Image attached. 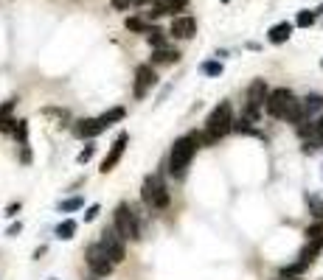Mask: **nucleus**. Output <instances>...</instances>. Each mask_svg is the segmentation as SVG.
Masks as SVG:
<instances>
[{"label": "nucleus", "mask_w": 323, "mask_h": 280, "mask_svg": "<svg viewBox=\"0 0 323 280\" xmlns=\"http://www.w3.org/2000/svg\"><path fill=\"white\" fill-rule=\"evenodd\" d=\"M306 238H323V218H317L315 224L306 227Z\"/></svg>", "instance_id": "5701e85b"}, {"label": "nucleus", "mask_w": 323, "mask_h": 280, "mask_svg": "<svg viewBox=\"0 0 323 280\" xmlns=\"http://www.w3.org/2000/svg\"><path fill=\"white\" fill-rule=\"evenodd\" d=\"M317 110H323V96H317V92H312V96L303 98V112H306V118H312Z\"/></svg>", "instance_id": "4468645a"}, {"label": "nucleus", "mask_w": 323, "mask_h": 280, "mask_svg": "<svg viewBox=\"0 0 323 280\" xmlns=\"http://www.w3.org/2000/svg\"><path fill=\"white\" fill-rule=\"evenodd\" d=\"M73 232H76V222H71V218H68V222H62L57 227V238H62V241L73 238Z\"/></svg>", "instance_id": "f3484780"}, {"label": "nucleus", "mask_w": 323, "mask_h": 280, "mask_svg": "<svg viewBox=\"0 0 323 280\" xmlns=\"http://www.w3.org/2000/svg\"><path fill=\"white\" fill-rule=\"evenodd\" d=\"M15 138L20 140V146H29V124H26V120H17Z\"/></svg>", "instance_id": "aec40b11"}, {"label": "nucleus", "mask_w": 323, "mask_h": 280, "mask_svg": "<svg viewBox=\"0 0 323 280\" xmlns=\"http://www.w3.org/2000/svg\"><path fill=\"white\" fill-rule=\"evenodd\" d=\"M93 152H96V146H87L85 152H82L79 157H76V160H79V162H87V160H90V157H93Z\"/></svg>", "instance_id": "bb28decb"}, {"label": "nucleus", "mask_w": 323, "mask_h": 280, "mask_svg": "<svg viewBox=\"0 0 323 280\" xmlns=\"http://www.w3.org/2000/svg\"><path fill=\"white\" fill-rule=\"evenodd\" d=\"M85 208V199H82V196H73V199H65L62 204H59V210H62V213H71V210H82Z\"/></svg>", "instance_id": "a211bd4d"}, {"label": "nucleus", "mask_w": 323, "mask_h": 280, "mask_svg": "<svg viewBox=\"0 0 323 280\" xmlns=\"http://www.w3.org/2000/svg\"><path fill=\"white\" fill-rule=\"evenodd\" d=\"M17 210H20V202H17V204H9L6 216H17Z\"/></svg>", "instance_id": "c85d7f7f"}, {"label": "nucleus", "mask_w": 323, "mask_h": 280, "mask_svg": "<svg viewBox=\"0 0 323 280\" xmlns=\"http://www.w3.org/2000/svg\"><path fill=\"white\" fill-rule=\"evenodd\" d=\"M177 59H180V54L174 48H166V45L158 48V54L152 56V62H158V64H169V62H177Z\"/></svg>", "instance_id": "2eb2a0df"}, {"label": "nucleus", "mask_w": 323, "mask_h": 280, "mask_svg": "<svg viewBox=\"0 0 323 280\" xmlns=\"http://www.w3.org/2000/svg\"><path fill=\"white\" fill-rule=\"evenodd\" d=\"M281 280H289V278H284V274H281ZM292 280H298V278H292Z\"/></svg>", "instance_id": "c756f323"}, {"label": "nucleus", "mask_w": 323, "mask_h": 280, "mask_svg": "<svg viewBox=\"0 0 323 280\" xmlns=\"http://www.w3.org/2000/svg\"><path fill=\"white\" fill-rule=\"evenodd\" d=\"M127 140H129V134L127 132H121L118 138H115V143H113V148H110V154L101 160V174H110L115 168V162L121 160V154H124V148H127Z\"/></svg>", "instance_id": "1a4fd4ad"}, {"label": "nucleus", "mask_w": 323, "mask_h": 280, "mask_svg": "<svg viewBox=\"0 0 323 280\" xmlns=\"http://www.w3.org/2000/svg\"><path fill=\"white\" fill-rule=\"evenodd\" d=\"M230 129H233V110H230L228 101H222L219 106H214V112H211L208 120H205V134H200V143L211 146V143H216L219 138H225Z\"/></svg>", "instance_id": "f257e3e1"}, {"label": "nucleus", "mask_w": 323, "mask_h": 280, "mask_svg": "<svg viewBox=\"0 0 323 280\" xmlns=\"http://www.w3.org/2000/svg\"><path fill=\"white\" fill-rule=\"evenodd\" d=\"M267 96H270V90H267V82L264 78H256V82L247 87V104H244V118H250L253 124L258 120V112H261V106L267 104Z\"/></svg>", "instance_id": "20e7f679"}, {"label": "nucleus", "mask_w": 323, "mask_h": 280, "mask_svg": "<svg viewBox=\"0 0 323 280\" xmlns=\"http://www.w3.org/2000/svg\"><path fill=\"white\" fill-rule=\"evenodd\" d=\"M87 266H90V272L96 274V278H107L110 272H113V266H115V260L110 258V252L104 250V244H90L87 246Z\"/></svg>", "instance_id": "39448f33"}, {"label": "nucleus", "mask_w": 323, "mask_h": 280, "mask_svg": "<svg viewBox=\"0 0 323 280\" xmlns=\"http://www.w3.org/2000/svg\"><path fill=\"white\" fill-rule=\"evenodd\" d=\"M124 115H127V112H124V106H113V110H107L104 115H101V120L110 126V124H115V120H121Z\"/></svg>", "instance_id": "6ab92c4d"}, {"label": "nucleus", "mask_w": 323, "mask_h": 280, "mask_svg": "<svg viewBox=\"0 0 323 280\" xmlns=\"http://www.w3.org/2000/svg\"><path fill=\"white\" fill-rule=\"evenodd\" d=\"M200 70L205 76H222V62H202Z\"/></svg>", "instance_id": "412c9836"}, {"label": "nucleus", "mask_w": 323, "mask_h": 280, "mask_svg": "<svg viewBox=\"0 0 323 280\" xmlns=\"http://www.w3.org/2000/svg\"><path fill=\"white\" fill-rule=\"evenodd\" d=\"M99 213H101L99 204H90V208H87V213H85V222H93V218L99 216Z\"/></svg>", "instance_id": "a878e982"}, {"label": "nucleus", "mask_w": 323, "mask_h": 280, "mask_svg": "<svg viewBox=\"0 0 323 280\" xmlns=\"http://www.w3.org/2000/svg\"><path fill=\"white\" fill-rule=\"evenodd\" d=\"M315 20H317V12L303 8V12H298V17H295V26H298V28H309V26H315Z\"/></svg>", "instance_id": "dca6fc26"}, {"label": "nucleus", "mask_w": 323, "mask_h": 280, "mask_svg": "<svg viewBox=\"0 0 323 280\" xmlns=\"http://www.w3.org/2000/svg\"><path fill=\"white\" fill-rule=\"evenodd\" d=\"M132 3H135V0H113V6H115V8H129Z\"/></svg>", "instance_id": "cd10ccee"}, {"label": "nucleus", "mask_w": 323, "mask_h": 280, "mask_svg": "<svg viewBox=\"0 0 323 280\" xmlns=\"http://www.w3.org/2000/svg\"><path fill=\"white\" fill-rule=\"evenodd\" d=\"M323 250V238H309V244L301 250V255H298V260H303V264H312V260L317 258V252Z\"/></svg>", "instance_id": "ddd939ff"}, {"label": "nucleus", "mask_w": 323, "mask_h": 280, "mask_svg": "<svg viewBox=\"0 0 323 280\" xmlns=\"http://www.w3.org/2000/svg\"><path fill=\"white\" fill-rule=\"evenodd\" d=\"M104 129H107V124L101 118H85V120L76 124V134H79V138H87V140H93L96 134H101Z\"/></svg>", "instance_id": "9b49d317"}, {"label": "nucleus", "mask_w": 323, "mask_h": 280, "mask_svg": "<svg viewBox=\"0 0 323 280\" xmlns=\"http://www.w3.org/2000/svg\"><path fill=\"white\" fill-rule=\"evenodd\" d=\"M222 3H228V0H222Z\"/></svg>", "instance_id": "7c9ffc66"}, {"label": "nucleus", "mask_w": 323, "mask_h": 280, "mask_svg": "<svg viewBox=\"0 0 323 280\" xmlns=\"http://www.w3.org/2000/svg\"><path fill=\"white\" fill-rule=\"evenodd\" d=\"M289 34H292V22H278V26L270 28V34H267V40L273 42V45H281V42H287Z\"/></svg>", "instance_id": "f8f14e48"}, {"label": "nucleus", "mask_w": 323, "mask_h": 280, "mask_svg": "<svg viewBox=\"0 0 323 280\" xmlns=\"http://www.w3.org/2000/svg\"><path fill=\"white\" fill-rule=\"evenodd\" d=\"M146 36H149V42L155 45V48H163V31H160V28L152 26L149 31H146Z\"/></svg>", "instance_id": "4be33fe9"}, {"label": "nucleus", "mask_w": 323, "mask_h": 280, "mask_svg": "<svg viewBox=\"0 0 323 280\" xmlns=\"http://www.w3.org/2000/svg\"><path fill=\"white\" fill-rule=\"evenodd\" d=\"M172 34L177 36V40H191V36L197 34V20L188 17V14L174 17V20H172Z\"/></svg>", "instance_id": "9d476101"}, {"label": "nucleus", "mask_w": 323, "mask_h": 280, "mask_svg": "<svg viewBox=\"0 0 323 280\" xmlns=\"http://www.w3.org/2000/svg\"><path fill=\"white\" fill-rule=\"evenodd\" d=\"M127 28H129V31H149V26H146L144 20H138V17H132V20H127Z\"/></svg>", "instance_id": "b1692460"}, {"label": "nucleus", "mask_w": 323, "mask_h": 280, "mask_svg": "<svg viewBox=\"0 0 323 280\" xmlns=\"http://www.w3.org/2000/svg\"><path fill=\"white\" fill-rule=\"evenodd\" d=\"M124 241H127V238L115 230V227L101 232V244H104V250L110 252V258H113L115 264H121V260H124Z\"/></svg>", "instance_id": "0eeeda50"}, {"label": "nucleus", "mask_w": 323, "mask_h": 280, "mask_svg": "<svg viewBox=\"0 0 323 280\" xmlns=\"http://www.w3.org/2000/svg\"><path fill=\"white\" fill-rule=\"evenodd\" d=\"M155 82H158V76H155L152 64H141L135 70V98H144L149 87H155Z\"/></svg>", "instance_id": "6e6552de"}, {"label": "nucleus", "mask_w": 323, "mask_h": 280, "mask_svg": "<svg viewBox=\"0 0 323 280\" xmlns=\"http://www.w3.org/2000/svg\"><path fill=\"white\" fill-rule=\"evenodd\" d=\"M141 196H144L146 208H152V210L169 208V199H172V196H169V188L163 185V180H160V176H146Z\"/></svg>", "instance_id": "7ed1b4c3"}, {"label": "nucleus", "mask_w": 323, "mask_h": 280, "mask_svg": "<svg viewBox=\"0 0 323 280\" xmlns=\"http://www.w3.org/2000/svg\"><path fill=\"white\" fill-rule=\"evenodd\" d=\"M197 146H200V134H186V138L174 140L172 154H169V174L172 176L186 174V168L191 166L194 154H197Z\"/></svg>", "instance_id": "f03ea898"}, {"label": "nucleus", "mask_w": 323, "mask_h": 280, "mask_svg": "<svg viewBox=\"0 0 323 280\" xmlns=\"http://www.w3.org/2000/svg\"><path fill=\"white\" fill-rule=\"evenodd\" d=\"M113 222H115V230L121 232L124 238H141V227H138V218H135V213H132V208H129L127 202H121L118 208H115V213H113Z\"/></svg>", "instance_id": "423d86ee"}, {"label": "nucleus", "mask_w": 323, "mask_h": 280, "mask_svg": "<svg viewBox=\"0 0 323 280\" xmlns=\"http://www.w3.org/2000/svg\"><path fill=\"white\" fill-rule=\"evenodd\" d=\"M315 140H317V143L323 146V115L315 120Z\"/></svg>", "instance_id": "393cba45"}]
</instances>
